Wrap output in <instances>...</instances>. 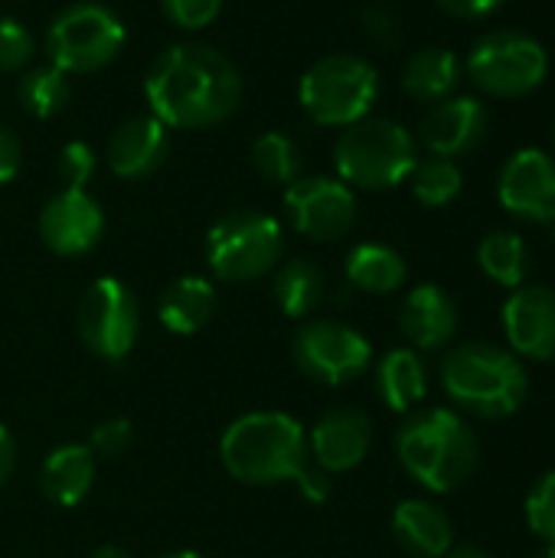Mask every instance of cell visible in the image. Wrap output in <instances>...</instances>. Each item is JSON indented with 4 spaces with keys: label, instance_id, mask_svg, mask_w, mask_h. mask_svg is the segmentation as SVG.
<instances>
[{
    "label": "cell",
    "instance_id": "1",
    "mask_svg": "<svg viewBox=\"0 0 555 558\" xmlns=\"http://www.w3.org/2000/svg\"><path fill=\"white\" fill-rule=\"evenodd\" d=\"M144 95L150 114L167 128L203 131L222 124L239 108L242 75L219 49L206 43H177L150 62Z\"/></svg>",
    "mask_w": 555,
    "mask_h": 558
},
{
    "label": "cell",
    "instance_id": "2",
    "mask_svg": "<svg viewBox=\"0 0 555 558\" xmlns=\"http://www.w3.org/2000/svg\"><path fill=\"white\" fill-rule=\"evenodd\" d=\"M222 468L242 484H298L314 504H324L330 481L314 468L307 432L285 412H249L236 418L219 441Z\"/></svg>",
    "mask_w": 555,
    "mask_h": 558
},
{
    "label": "cell",
    "instance_id": "3",
    "mask_svg": "<svg viewBox=\"0 0 555 558\" xmlns=\"http://www.w3.org/2000/svg\"><path fill=\"white\" fill-rule=\"evenodd\" d=\"M445 396L474 418H510L530 396V376L514 350L497 343H461L442 363Z\"/></svg>",
    "mask_w": 555,
    "mask_h": 558
},
{
    "label": "cell",
    "instance_id": "4",
    "mask_svg": "<svg viewBox=\"0 0 555 558\" xmlns=\"http://www.w3.org/2000/svg\"><path fill=\"white\" fill-rule=\"evenodd\" d=\"M396 454L409 477H415L425 490L451 494L474 477L481 445L458 412L425 409L399 428Z\"/></svg>",
    "mask_w": 555,
    "mask_h": 558
},
{
    "label": "cell",
    "instance_id": "5",
    "mask_svg": "<svg viewBox=\"0 0 555 558\" xmlns=\"http://www.w3.org/2000/svg\"><path fill=\"white\" fill-rule=\"evenodd\" d=\"M419 160L415 137L393 118H363L343 128L334 163L340 180L353 190H393L409 180Z\"/></svg>",
    "mask_w": 555,
    "mask_h": 558
},
{
    "label": "cell",
    "instance_id": "6",
    "mask_svg": "<svg viewBox=\"0 0 555 558\" xmlns=\"http://www.w3.org/2000/svg\"><path fill=\"white\" fill-rule=\"evenodd\" d=\"M301 108L324 128H350L370 114L379 95L376 69L360 56H324L301 75Z\"/></svg>",
    "mask_w": 555,
    "mask_h": 558
},
{
    "label": "cell",
    "instance_id": "7",
    "mask_svg": "<svg viewBox=\"0 0 555 558\" xmlns=\"http://www.w3.org/2000/svg\"><path fill=\"white\" fill-rule=\"evenodd\" d=\"M281 252V222L258 209H236L222 216L206 235V262L222 281H255L278 265Z\"/></svg>",
    "mask_w": 555,
    "mask_h": 558
},
{
    "label": "cell",
    "instance_id": "8",
    "mask_svg": "<svg viewBox=\"0 0 555 558\" xmlns=\"http://www.w3.org/2000/svg\"><path fill=\"white\" fill-rule=\"evenodd\" d=\"M124 39L128 33L118 13L101 3H72L52 20L46 33L49 65L62 69L65 75L98 72L114 62V56L124 49Z\"/></svg>",
    "mask_w": 555,
    "mask_h": 558
},
{
    "label": "cell",
    "instance_id": "9",
    "mask_svg": "<svg viewBox=\"0 0 555 558\" xmlns=\"http://www.w3.org/2000/svg\"><path fill=\"white\" fill-rule=\"evenodd\" d=\"M550 56L540 39L520 29H497L478 39L468 56V75L494 98H523L543 85Z\"/></svg>",
    "mask_w": 555,
    "mask_h": 558
},
{
    "label": "cell",
    "instance_id": "10",
    "mask_svg": "<svg viewBox=\"0 0 555 558\" xmlns=\"http://www.w3.org/2000/svg\"><path fill=\"white\" fill-rule=\"evenodd\" d=\"M291 356L307 379L324 386H347L370 369L373 343L347 324L307 320L294 333Z\"/></svg>",
    "mask_w": 555,
    "mask_h": 558
},
{
    "label": "cell",
    "instance_id": "11",
    "mask_svg": "<svg viewBox=\"0 0 555 558\" xmlns=\"http://www.w3.org/2000/svg\"><path fill=\"white\" fill-rule=\"evenodd\" d=\"M141 330V311L134 291L118 278H98L88 284L79 304L82 343L108 363H121Z\"/></svg>",
    "mask_w": 555,
    "mask_h": 558
},
{
    "label": "cell",
    "instance_id": "12",
    "mask_svg": "<svg viewBox=\"0 0 555 558\" xmlns=\"http://www.w3.org/2000/svg\"><path fill=\"white\" fill-rule=\"evenodd\" d=\"M285 209L291 226L314 242L343 239L357 222V196L343 180L304 177L285 190Z\"/></svg>",
    "mask_w": 555,
    "mask_h": 558
},
{
    "label": "cell",
    "instance_id": "13",
    "mask_svg": "<svg viewBox=\"0 0 555 558\" xmlns=\"http://www.w3.org/2000/svg\"><path fill=\"white\" fill-rule=\"evenodd\" d=\"M500 206L523 222H555V160L540 147L517 150L497 180Z\"/></svg>",
    "mask_w": 555,
    "mask_h": 558
},
{
    "label": "cell",
    "instance_id": "14",
    "mask_svg": "<svg viewBox=\"0 0 555 558\" xmlns=\"http://www.w3.org/2000/svg\"><path fill=\"white\" fill-rule=\"evenodd\" d=\"M101 232L105 213L85 190H62L39 213V235L46 248L65 258L92 252Z\"/></svg>",
    "mask_w": 555,
    "mask_h": 558
},
{
    "label": "cell",
    "instance_id": "15",
    "mask_svg": "<svg viewBox=\"0 0 555 558\" xmlns=\"http://www.w3.org/2000/svg\"><path fill=\"white\" fill-rule=\"evenodd\" d=\"M504 333L517 356L555 360V291L546 284H520L504 304Z\"/></svg>",
    "mask_w": 555,
    "mask_h": 558
},
{
    "label": "cell",
    "instance_id": "16",
    "mask_svg": "<svg viewBox=\"0 0 555 558\" xmlns=\"http://www.w3.org/2000/svg\"><path fill=\"white\" fill-rule=\"evenodd\" d=\"M373 445V422L360 409H330L307 432V451L317 471L343 474L363 464Z\"/></svg>",
    "mask_w": 555,
    "mask_h": 558
},
{
    "label": "cell",
    "instance_id": "17",
    "mask_svg": "<svg viewBox=\"0 0 555 558\" xmlns=\"http://www.w3.org/2000/svg\"><path fill=\"white\" fill-rule=\"evenodd\" d=\"M487 108L471 95H448L429 108L422 118V144L438 157L471 154L487 137Z\"/></svg>",
    "mask_w": 555,
    "mask_h": 558
},
{
    "label": "cell",
    "instance_id": "18",
    "mask_svg": "<svg viewBox=\"0 0 555 558\" xmlns=\"http://www.w3.org/2000/svg\"><path fill=\"white\" fill-rule=\"evenodd\" d=\"M167 150L170 137L164 121H157L154 114L128 118L108 141V167L121 180H144L154 170H160Z\"/></svg>",
    "mask_w": 555,
    "mask_h": 558
},
{
    "label": "cell",
    "instance_id": "19",
    "mask_svg": "<svg viewBox=\"0 0 555 558\" xmlns=\"http://www.w3.org/2000/svg\"><path fill=\"white\" fill-rule=\"evenodd\" d=\"M399 324L415 350H442L458 333V304L438 284H419L402 301Z\"/></svg>",
    "mask_w": 555,
    "mask_h": 558
},
{
    "label": "cell",
    "instance_id": "20",
    "mask_svg": "<svg viewBox=\"0 0 555 558\" xmlns=\"http://www.w3.org/2000/svg\"><path fill=\"white\" fill-rule=\"evenodd\" d=\"M393 536L412 558H445L455 549V523L432 500H402L393 513Z\"/></svg>",
    "mask_w": 555,
    "mask_h": 558
},
{
    "label": "cell",
    "instance_id": "21",
    "mask_svg": "<svg viewBox=\"0 0 555 558\" xmlns=\"http://www.w3.org/2000/svg\"><path fill=\"white\" fill-rule=\"evenodd\" d=\"M95 484V454L88 445H59L39 468V490L56 507H79Z\"/></svg>",
    "mask_w": 555,
    "mask_h": 558
},
{
    "label": "cell",
    "instance_id": "22",
    "mask_svg": "<svg viewBox=\"0 0 555 558\" xmlns=\"http://www.w3.org/2000/svg\"><path fill=\"white\" fill-rule=\"evenodd\" d=\"M213 311H216V288L200 275H186V278L170 281L160 294V304H157L160 324L177 337L200 333L209 324Z\"/></svg>",
    "mask_w": 555,
    "mask_h": 558
},
{
    "label": "cell",
    "instance_id": "23",
    "mask_svg": "<svg viewBox=\"0 0 555 558\" xmlns=\"http://www.w3.org/2000/svg\"><path fill=\"white\" fill-rule=\"evenodd\" d=\"M376 389L393 412H412L429 392V369L415 350H389L376 366Z\"/></svg>",
    "mask_w": 555,
    "mask_h": 558
},
{
    "label": "cell",
    "instance_id": "24",
    "mask_svg": "<svg viewBox=\"0 0 555 558\" xmlns=\"http://www.w3.org/2000/svg\"><path fill=\"white\" fill-rule=\"evenodd\" d=\"M406 258L383 242H363L347 255V278L357 291L393 294L406 284Z\"/></svg>",
    "mask_w": 555,
    "mask_h": 558
},
{
    "label": "cell",
    "instance_id": "25",
    "mask_svg": "<svg viewBox=\"0 0 555 558\" xmlns=\"http://www.w3.org/2000/svg\"><path fill=\"white\" fill-rule=\"evenodd\" d=\"M458 85V56L451 49L432 46V49H419L415 56H409L406 69H402V88L415 98V101H442L455 92Z\"/></svg>",
    "mask_w": 555,
    "mask_h": 558
},
{
    "label": "cell",
    "instance_id": "26",
    "mask_svg": "<svg viewBox=\"0 0 555 558\" xmlns=\"http://www.w3.org/2000/svg\"><path fill=\"white\" fill-rule=\"evenodd\" d=\"M275 301L285 317L307 320L324 301V275L307 258H291L275 275Z\"/></svg>",
    "mask_w": 555,
    "mask_h": 558
},
{
    "label": "cell",
    "instance_id": "27",
    "mask_svg": "<svg viewBox=\"0 0 555 558\" xmlns=\"http://www.w3.org/2000/svg\"><path fill=\"white\" fill-rule=\"evenodd\" d=\"M478 265H481V271L491 281L517 291L527 281V271H530V248H527V242L517 232L497 229V232H491V235L481 239V245H478Z\"/></svg>",
    "mask_w": 555,
    "mask_h": 558
},
{
    "label": "cell",
    "instance_id": "28",
    "mask_svg": "<svg viewBox=\"0 0 555 558\" xmlns=\"http://www.w3.org/2000/svg\"><path fill=\"white\" fill-rule=\"evenodd\" d=\"M16 95H20L23 111H29L33 118H52V114H59L69 105L72 85H69V75L62 69L39 65V69L23 72Z\"/></svg>",
    "mask_w": 555,
    "mask_h": 558
},
{
    "label": "cell",
    "instance_id": "29",
    "mask_svg": "<svg viewBox=\"0 0 555 558\" xmlns=\"http://www.w3.org/2000/svg\"><path fill=\"white\" fill-rule=\"evenodd\" d=\"M409 180H412L415 199L422 206H432V209L448 206L461 193V186H464L461 167L451 157H438V154H432L425 160H415Z\"/></svg>",
    "mask_w": 555,
    "mask_h": 558
},
{
    "label": "cell",
    "instance_id": "30",
    "mask_svg": "<svg viewBox=\"0 0 555 558\" xmlns=\"http://www.w3.org/2000/svg\"><path fill=\"white\" fill-rule=\"evenodd\" d=\"M252 167L265 183L288 190L298 180L301 157H298V147L288 134L268 131V134L255 137V144H252Z\"/></svg>",
    "mask_w": 555,
    "mask_h": 558
},
{
    "label": "cell",
    "instance_id": "31",
    "mask_svg": "<svg viewBox=\"0 0 555 558\" xmlns=\"http://www.w3.org/2000/svg\"><path fill=\"white\" fill-rule=\"evenodd\" d=\"M527 523L546 546H555V471L543 474L530 487V494H527Z\"/></svg>",
    "mask_w": 555,
    "mask_h": 558
},
{
    "label": "cell",
    "instance_id": "32",
    "mask_svg": "<svg viewBox=\"0 0 555 558\" xmlns=\"http://www.w3.org/2000/svg\"><path fill=\"white\" fill-rule=\"evenodd\" d=\"M33 59V36L29 29L13 20L0 16V72H20Z\"/></svg>",
    "mask_w": 555,
    "mask_h": 558
},
{
    "label": "cell",
    "instance_id": "33",
    "mask_svg": "<svg viewBox=\"0 0 555 558\" xmlns=\"http://www.w3.org/2000/svg\"><path fill=\"white\" fill-rule=\"evenodd\" d=\"M59 177L65 190H85L95 177V154L85 141H69L59 154Z\"/></svg>",
    "mask_w": 555,
    "mask_h": 558
},
{
    "label": "cell",
    "instance_id": "34",
    "mask_svg": "<svg viewBox=\"0 0 555 558\" xmlns=\"http://www.w3.org/2000/svg\"><path fill=\"white\" fill-rule=\"evenodd\" d=\"M160 7L170 23L183 29H203L219 16L222 0H160Z\"/></svg>",
    "mask_w": 555,
    "mask_h": 558
},
{
    "label": "cell",
    "instance_id": "35",
    "mask_svg": "<svg viewBox=\"0 0 555 558\" xmlns=\"http://www.w3.org/2000/svg\"><path fill=\"white\" fill-rule=\"evenodd\" d=\"M134 441V425L128 418H108L101 422L95 432H92V454H101V458H121Z\"/></svg>",
    "mask_w": 555,
    "mask_h": 558
},
{
    "label": "cell",
    "instance_id": "36",
    "mask_svg": "<svg viewBox=\"0 0 555 558\" xmlns=\"http://www.w3.org/2000/svg\"><path fill=\"white\" fill-rule=\"evenodd\" d=\"M363 23H366V33H370L379 46H396V43H399V36H402L399 20H396V13H393L386 3H373V7H366Z\"/></svg>",
    "mask_w": 555,
    "mask_h": 558
},
{
    "label": "cell",
    "instance_id": "37",
    "mask_svg": "<svg viewBox=\"0 0 555 558\" xmlns=\"http://www.w3.org/2000/svg\"><path fill=\"white\" fill-rule=\"evenodd\" d=\"M20 163H23V144L13 131L0 128V186L10 183L16 173H20Z\"/></svg>",
    "mask_w": 555,
    "mask_h": 558
},
{
    "label": "cell",
    "instance_id": "38",
    "mask_svg": "<svg viewBox=\"0 0 555 558\" xmlns=\"http://www.w3.org/2000/svg\"><path fill=\"white\" fill-rule=\"evenodd\" d=\"M448 16H458V20H484L491 16L504 0H435Z\"/></svg>",
    "mask_w": 555,
    "mask_h": 558
},
{
    "label": "cell",
    "instance_id": "39",
    "mask_svg": "<svg viewBox=\"0 0 555 558\" xmlns=\"http://www.w3.org/2000/svg\"><path fill=\"white\" fill-rule=\"evenodd\" d=\"M13 468H16V441L7 432V425H0V490L13 477Z\"/></svg>",
    "mask_w": 555,
    "mask_h": 558
},
{
    "label": "cell",
    "instance_id": "40",
    "mask_svg": "<svg viewBox=\"0 0 555 558\" xmlns=\"http://www.w3.org/2000/svg\"><path fill=\"white\" fill-rule=\"evenodd\" d=\"M88 558H131L124 549H118V546H101V549H95Z\"/></svg>",
    "mask_w": 555,
    "mask_h": 558
},
{
    "label": "cell",
    "instance_id": "41",
    "mask_svg": "<svg viewBox=\"0 0 555 558\" xmlns=\"http://www.w3.org/2000/svg\"><path fill=\"white\" fill-rule=\"evenodd\" d=\"M445 558H491L487 553H478V549H471V546H464V549H451Z\"/></svg>",
    "mask_w": 555,
    "mask_h": 558
},
{
    "label": "cell",
    "instance_id": "42",
    "mask_svg": "<svg viewBox=\"0 0 555 558\" xmlns=\"http://www.w3.org/2000/svg\"><path fill=\"white\" fill-rule=\"evenodd\" d=\"M160 558H206V556H200V553H190V549H183V553H167V556H160Z\"/></svg>",
    "mask_w": 555,
    "mask_h": 558
},
{
    "label": "cell",
    "instance_id": "43",
    "mask_svg": "<svg viewBox=\"0 0 555 558\" xmlns=\"http://www.w3.org/2000/svg\"><path fill=\"white\" fill-rule=\"evenodd\" d=\"M533 558H555V546H546L543 553H536V556H533Z\"/></svg>",
    "mask_w": 555,
    "mask_h": 558
}]
</instances>
